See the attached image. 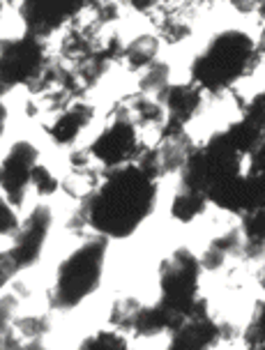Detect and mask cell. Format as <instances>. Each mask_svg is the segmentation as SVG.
Wrapping results in <instances>:
<instances>
[{
  "label": "cell",
  "mask_w": 265,
  "mask_h": 350,
  "mask_svg": "<svg viewBox=\"0 0 265 350\" xmlns=\"http://www.w3.org/2000/svg\"><path fill=\"white\" fill-rule=\"evenodd\" d=\"M157 185L134 164L104 168L97 189L81 203L86 224L102 237H129L150 217Z\"/></svg>",
  "instance_id": "cell-1"
},
{
  "label": "cell",
  "mask_w": 265,
  "mask_h": 350,
  "mask_svg": "<svg viewBox=\"0 0 265 350\" xmlns=\"http://www.w3.org/2000/svg\"><path fill=\"white\" fill-rule=\"evenodd\" d=\"M261 62V49L242 30L217 33L194 58L192 83L201 92H224Z\"/></svg>",
  "instance_id": "cell-2"
},
{
  "label": "cell",
  "mask_w": 265,
  "mask_h": 350,
  "mask_svg": "<svg viewBox=\"0 0 265 350\" xmlns=\"http://www.w3.org/2000/svg\"><path fill=\"white\" fill-rule=\"evenodd\" d=\"M106 247H109L106 237L97 235L60 262L58 272H55V284L49 293V302H51L53 309H74L99 288Z\"/></svg>",
  "instance_id": "cell-3"
},
{
  "label": "cell",
  "mask_w": 265,
  "mask_h": 350,
  "mask_svg": "<svg viewBox=\"0 0 265 350\" xmlns=\"http://www.w3.org/2000/svg\"><path fill=\"white\" fill-rule=\"evenodd\" d=\"M49 65L42 40L23 35L18 40H0V97L16 85H30Z\"/></svg>",
  "instance_id": "cell-4"
},
{
  "label": "cell",
  "mask_w": 265,
  "mask_h": 350,
  "mask_svg": "<svg viewBox=\"0 0 265 350\" xmlns=\"http://www.w3.org/2000/svg\"><path fill=\"white\" fill-rule=\"evenodd\" d=\"M199 277L201 265L197 256L185 247L175 249L160 265V302L187 318L199 295Z\"/></svg>",
  "instance_id": "cell-5"
},
{
  "label": "cell",
  "mask_w": 265,
  "mask_h": 350,
  "mask_svg": "<svg viewBox=\"0 0 265 350\" xmlns=\"http://www.w3.org/2000/svg\"><path fill=\"white\" fill-rule=\"evenodd\" d=\"M86 150L104 168H118L131 164L136 159V154L141 152V146H138L136 124L131 122L127 106L118 104L113 109V113L109 116V124Z\"/></svg>",
  "instance_id": "cell-6"
},
{
  "label": "cell",
  "mask_w": 265,
  "mask_h": 350,
  "mask_svg": "<svg viewBox=\"0 0 265 350\" xmlns=\"http://www.w3.org/2000/svg\"><path fill=\"white\" fill-rule=\"evenodd\" d=\"M37 159H40V152L33 143L16 141L5 154V159L0 161V187L5 191V201L12 208H21Z\"/></svg>",
  "instance_id": "cell-7"
},
{
  "label": "cell",
  "mask_w": 265,
  "mask_h": 350,
  "mask_svg": "<svg viewBox=\"0 0 265 350\" xmlns=\"http://www.w3.org/2000/svg\"><path fill=\"white\" fill-rule=\"evenodd\" d=\"M51 210L47 205H37L28 215L26 221L18 226V230L14 233V247L8 249V256L16 272L28 270V267H33L40 260L44 240H47L49 230H51Z\"/></svg>",
  "instance_id": "cell-8"
},
{
  "label": "cell",
  "mask_w": 265,
  "mask_h": 350,
  "mask_svg": "<svg viewBox=\"0 0 265 350\" xmlns=\"http://www.w3.org/2000/svg\"><path fill=\"white\" fill-rule=\"evenodd\" d=\"M79 12L81 5L35 3V0L21 3V8H18V14L23 18V26H26V35L42 42L53 33H58L60 28H65L67 23H72Z\"/></svg>",
  "instance_id": "cell-9"
},
{
  "label": "cell",
  "mask_w": 265,
  "mask_h": 350,
  "mask_svg": "<svg viewBox=\"0 0 265 350\" xmlns=\"http://www.w3.org/2000/svg\"><path fill=\"white\" fill-rule=\"evenodd\" d=\"M157 102L162 104L166 120L185 127V124L197 118L203 109V92L199 90L194 83H178V85H166L157 95Z\"/></svg>",
  "instance_id": "cell-10"
},
{
  "label": "cell",
  "mask_w": 265,
  "mask_h": 350,
  "mask_svg": "<svg viewBox=\"0 0 265 350\" xmlns=\"http://www.w3.org/2000/svg\"><path fill=\"white\" fill-rule=\"evenodd\" d=\"M219 341V325L210 316H187L171 334L166 350H210Z\"/></svg>",
  "instance_id": "cell-11"
},
{
  "label": "cell",
  "mask_w": 265,
  "mask_h": 350,
  "mask_svg": "<svg viewBox=\"0 0 265 350\" xmlns=\"http://www.w3.org/2000/svg\"><path fill=\"white\" fill-rule=\"evenodd\" d=\"M94 109L86 102H72L67 109H62L51 122L47 124V134L51 136L55 146H72L79 139V134L92 122Z\"/></svg>",
  "instance_id": "cell-12"
},
{
  "label": "cell",
  "mask_w": 265,
  "mask_h": 350,
  "mask_svg": "<svg viewBox=\"0 0 265 350\" xmlns=\"http://www.w3.org/2000/svg\"><path fill=\"white\" fill-rule=\"evenodd\" d=\"M182 323H185V316L168 309L166 304L157 302L153 306H141L131 332H136L138 336H155L162 332L173 334Z\"/></svg>",
  "instance_id": "cell-13"
},
{
  "label": "cell",
  "mask_w": 265,
  "mask_h": 350,
  "mask_svg": "<svg viewBox=\"0 0 265 350\" xmlns=\"http://www.w3.org/2000/svg\"><path fill=\"white\" fill-rule=\"evenodd\" d=\"M157 51H160V40L155 35H138L129 44H125L120 60L129 67L131 72L148 70L157 60Z\"/></svg>",
  "instance_id": "cell-14"
},
{
  "label": "cell",
  "mask_w": 265,
  "mask_h": 350,
  "mask_svg": "<svg viewBox=\"0 0 265 350\" xmlns=\"http://www.w3.org/2000/svg\"><path fill=\"white\" fill-rule=\"evenodd\" d=\"M125 106H127L129 118L136 127H162L164 120H166V113H164L162 104L153 97L136 95Z\"/></svg>",
  "instance_id": "cell-15"
},
{
  "label": "cell",
  "mask_w": 265,
  "mask_h": 350,
  "mask_svg": "<svg viewBox=\"0 0 265 350\" xmlns=\"http://www.w3.org/2000/svg\"><path fill=\"white\" fill-rule=\"evenodd\" d=\"M205 196L199 191H187V189H180L175 193L173 203H171V215L173 219H178L182 224H189L192 219H197L199 215L205 212Z\"/></svg>",
  "instance_id": "cell-16"
},
{
  "label": "cell",
  "mask_w": 265,
  "mask_h": 350,
  "mask_svg": "<svg viewBox=\"0 0 265 350\" xmlns=\"http://www.w3.org/2000/svg\"><path fill=\"white\" fill-rule=\"evenodd\" d=\"M168 77H171V67L166 62H160L155 60L148 70H143L141 79H138V95H160L164 88L168 85Z\"/></svg>",
  "instance_id": "cell-17"
},
{
  "label": "cell",
  "mask_w": 265,
  "mask_h": 350,
  "mask_svg": "<svg viewBox=\"0 0 265 350\" xmlns=\"http://www.w3.org/2000/svg\"><path fill=\"white\" fill-rule=\"evenodd\" d=\"M141 311V302L134 297H123L111 306V325L118 332H131L136 316Z\"/></svg>",
  "instance_id": "cell-18"
},
{
  "label": "cell",
  "mask_w": 265,
  "mask_h": 350,
  "mask_svg": "<svg viewBox=\"0 0 265 350\" xmlns=\"http://www.w3.org/2000/svg\"><path fill=\"white\" fill-rule=\"evenodd\" d=\"M49 329H51V323L47 316H23L14 321V332L28 341H40Z\"/></svg>",
  "instance_id": "cell-19"
},
{
  "label": "cell",
  "mask_w": 265,
  "mask_h": 350,
  "mask_svg": "<svg viewBox=\"0 0 265 350\" xmlns=\"http://www.w3.org/2000/svg\"><path fill=\"white\" fill-rule=\"evenodd\" d=\"M79 350H129L127 341H125V336H120L118 332H102L88 336V339L81 343Z\"/></svg>",
  "instance_id": "cell-20"
},
{
  "label": "cell",
  "mask_w": 265,
  "mask_h": 350,
  "mask_svg": "<svg viewBox=\"0 0 265 350\" xmlns=\"http://www.w3.org/2000/svg\"><path fill=\"white\" fill-rule=\"evenodd\" d=\"M240 235L247 245H263V208L244 212Z\"/></svg>",
  "instance_id": "cell-21"
},
{
  "label": "cell",
  "mask_w": 265,
  "mask_h": 350,
  "mask_svg": "<svg viewBox=\"0 0 265 350\" xmlns=\"http://www.w3.org/2000/svg\"><path fill=\"white\" fill-rule=\"evenodd\" d=\"M242 341L247 350H263V302L258 299L251 323L247 325V329L242 332Z\"/></svg>",
  "instance_id": "cell-22"
},
{
  "label": "cell",
  "mask_w": 265,
  "mask_h": 350,
  "mask_svg": "<svg viewBox=\"0 0 265 350\" xmlns=\"http://www.w3.org/2000/svg\"><path fill=\"white\" fill-rule=\"evenodd\" d=\"M30 185L35 187V191L40 193V196H51V193H55L60 189V183H58V178L49 171L47 166H42V164H37L33 168V175H30Z\"/></svg>",
  "instance_id": "cell-23"
},
{
  "label": "cell",
  "mask_w": 265,
  "mask_h": 350,
  "mask_svg": "<svg viewBox=\"0 0 265 350\" xmlns=\"http://www.w3.org/2000/svg\"><path fill=\"white\" fill-rule=\"evenodd\" d=\"M212 247H217L222 254H240V249H242V235H240V228H233L229 230V233L214 237V240L210 242Z\"/></svg>",
  "instance_id": "cell-24"
},
{
  "label": "cell",
  "mask_w": 265,
  "mask_h": 350,
  "mask_svg": "<svg viewBox=\"0 0 265 350\" xmlns=\"http://www.w3.org/2000/svg\"><path fill=\"white\" fill-rule=\"evenodd\" d=\"M18 230V217L14 208L5 201V198H0V235L8 237V235H14Z\"/></svg>",
  "instance_id": "cell-25"
},
{
  "label": "cell",
  "mask_w": 265,
  "mask_h": 350,
  "mask_svg": "<svg viewBox=\"0 0 265 350\" xmlns=\"http://www.w3.org/2000/svg\"><path fill=\"white\" fill-rule=\"evenodd\" d=\"M226 262V254H222L219 252L217 247H207L205 252H203V256L199 258V265H201V270H207V272H214V270H219Z\"/></svg>",
  "instance_id": "cell-26"
},
{
  "label": "cell",
  "mask_w": 265,
  "mask_h": 350,
  "mask_svg": "<svg viewBox=\"0 0 265 350\" xmlns=\"http://www.w3.org/2000/svg\"><path fill=\"white\" fill-rule=\"evenodd\" d=\"M16 297L14 295H3L0 297V329H10L12 318L16 311Z\"/></svg>",
  "instance_id": "cell-27"
},
{
  "label": "cell",
  "mask_w": 265,
  "mask_h": 350,
  "mask_svg": "<svg viewBox=\"0 0 265 350\" xmlns=\"http://www.w3.org/2000/svg\"><path fill=\"white\" fill-rule=\"evenodd\" d=\"M14 274L16 270H14V265H12L8 252H0V288H3L10 281V277H14Z\"/></svg>",
  "instance_id": "cell-28"
},
{
  "label": "cell",
  "mask_w": 265,
  "mask_h": 350,
  "mask_svg": "<svg viewBox=\"0 0 265 350\" xmlns=\"http://www.w3.org/2000/svg\"><path fill=\"white\" fill-rule=\"evenodd\" d=\"M5 122H8V109L0 104V136H3V131H5Z\"/></svg>",
  "instance_id": "cell-29"
},
{
  "label": "cell",
  "mask_w": 265,
  "mask_h": 350,
  "mask_svg": "<svg viewBox=\"0 0 265 350\" xmlns=\"http://www.w3.org/2000/svg\"><path fill=\"white\" fill-rule=\"evenodd\" d=\"M18 350H47V348H44L40 341H30V343H26V346H21Z\"/></svg>",
  "instance_id": "cell-30"
},
{
  "label": "cell",
  "mask_w": 265,
  "mask_h": 350,
  "mask_svg": "<svg viewBox=\"0 0 265 350\" xmlns=\"http://www.w3.org/2000/svg\"><path fill=\"white\" fill-rule=\"evenodd\" d=\"M8 332V329H0V341H3V334Z\"/></svg>",
  "instance_id": "cell-31"
},
{
  "label": "cell",
  "mask_w": 265,
  "mask_h": 350,
  "mask_svg": "<svg viewBox=\"0 0 265 350\" xmlns=\"http://www.w3.org/2000/svg\"><path fill=\"white\" fill-rule=\"evenodd\" d=\"M0 16H3V3H0Z\"/></svg>",
  "instance_id": "cell-32"
}]
</instances>
